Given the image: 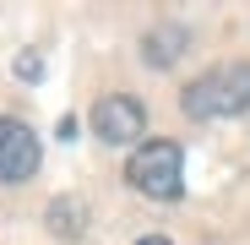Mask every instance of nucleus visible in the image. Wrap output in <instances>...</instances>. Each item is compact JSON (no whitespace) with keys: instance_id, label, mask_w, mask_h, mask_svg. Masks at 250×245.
Here are the masks:
<instances>
[{"instance_id":"5","label":"nucleus","mask_w":250,"mask_h":245,"mask_svg":"<svg viewBox=\"0 0 250 245\" xmlns=\"http://www.w3.org/2000/svg\"><path fill=\"white\" fill-rule=\"evenodd\" d=\"M180 49H185V27H152V33L142 38V55H147L152 66H169Z\"/></svg>"},{"instance_id":"2","label":"nucleus","mask_w":250,"mask_h":245,"mask_svg":"<svg viewBox=\"0 0 250 245\" xmlns=\"http://www.w3.org/2000/svg\"><path fill=\"white\" fill-rule=\"evenodd\" d=\"M125 180L152 201H174L185 191V153L180 142H142L125 163Z\"/></svg>"},{"instance_id":"7","label":"nucleus","mask_w":250,"mask_h":245,"mask_svg":"<svg viewBox=\"0 0 250 245\" xmlns=\"http://www.w3.org/2000/svg\"><path fill=\"white\" fill-rule=\"evenodd\" d=\"M136 245H169V240H163V234H147V240H136Z\"/></svg>"},{"instance_id":"4","label":"nucleus","mask_w":250,"mask_h":245,"mask_svg":"<svg viewBox=\"0 0 250 245\" xmlns=\"http://www.w3.org/2000/svg\"><path fill=\"white\" fill-rule=\"evenodd\" d=\"M33 169H38V136L22 120H0V185L33 180Z\"/></svg>"},{"instance_id":"1","label":"nucleus","mask_w":250,"mask_h":245,"mask_svg":"<svg viewBox=\"0 0 250 245\" xmlns=\"http://www.w3.org/2000/svg\"><path fill=\"white\" fill-rule=\"evenodd\" d=\"M185 114L190 120H223V114H245L250 109V66L234 60V66H218V71H207L196 76L190 88H185Z\"/></svg>"},{"instance_id":"6","label":"nucleus","mask_w":250,"mask_h":245,"mask_svg":"<svg viewBox=\"0 0 250 245\" xmlns=\"http://www.w3.org/2000/svg\"><path fill=\"white\" fill-rule=\"evenodd\" d=\"M82 207H76V201H55V207H49V223L60 229V234H82Z\"/></svg>"},{"instance_id":"3","label":"nucleus","mask_w":250,"mask_h":245,"mask_svg":"<svg viewBox=\"0 0 250 245\" xmlns=\"http://www.w3.org/2000/svg\"><path fill=\"white\" fill-rule=\"evenodd\" d=\"M93 131H98L104 142L125 147V142H136V136L147 131V109H142L136 98H125V93H109V98L93 104Z\"/></svg>"}]
</instances>
